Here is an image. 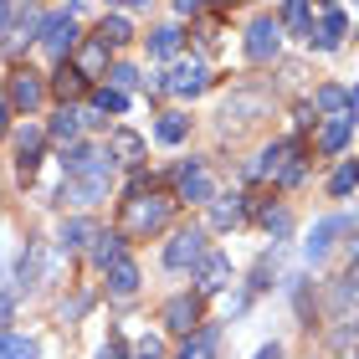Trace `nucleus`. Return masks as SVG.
<instances>
[{"mask_svg":"<svg viewBox=\"0 0 359 359\" xmlns=\"http://www.w3.org/2000/svg\"><path fill=\"white\" fill-rule=\"evenodd\" d=\"M77 6H67V11H57V15H41V46L52 57H67L72 46H77Z\"/></svg>","mask_w":359,"mask_h":359,"instance_id":"obj_4","label":"nucleus"},{"mask_svg":"<svg viewBox=\"0 0 359 359\" xmlns=\"http://www.w3.org/2000/svg\"><path fill=\"white\" fill-rule=\"evenodd\" d=\"M339 231H354V221H349V216H329V221H318V226H313V241H308V262L329 252Z\"/></svg>","mask_w":359,"mask_h":359,"instance_id":"obj_13","label":"nucleus"},{"mask_svg":"<svg viewBox=\"0 0 359 359\" xmlns=\"http://www.w3.org/2000/svg\"><path fill=\"white\" fill-rule=\"evenodd\" d=\"M6 344H11V334H0V359H6Z\"/></svg>","mask_w":359,"mask_h":359,"instance_id":"obj_44","label":"nucleus"},{"mask_svg":"<svg viewBox=\"0 0 359 359\" xmlns=\"http://www.w3.org/2000/svg\"><path fill=\"white\" fill-rule=\"evenodd\" d=\"M165 329H175V334H195V323H201V298H190V292H180V298H170L165 303Z\"/></svg>","mask_w":359,"mask_h":359,"instance_id":"obj_8","label":"nucleus"},{"mask_svg":"<svg viewBox=\"0 0 359 359\" xmlns=\"http://www.w3.org/2000/svg\"><path fill=\"white\" fill-rule=\"evenodd\" d=\"M108 185H113V159L97 154L83 175H72L67 185H62V201H67V205H97L108 195Z\"/></svg>","mask_w":359,"mask_h":359,"instance_id":"obj_3","label":"nucleus"},{"mask_svg":"<svg viewBox=\"0 0 359 359\" xmlns=\"http://www.w3.org/2000/svg\"><path fill=\"white\" fill-rule=\"evenodd\" d=\"M103 62H108V46L93 36L83 52H77V77H83V83H88V77H97V72H103Z\"/></svg>","mask_w":359,"mask_h":359,"instance_id":"obj_20","label":"nucleus"},{"mask_svg":"<svg viewBox=\"0 0 359 359\" xmlns=\"http://www.w3.org/2000/svg\"><path fill=\"white\" fill-rule=\"evenodd\" d=\"M339 359H359V354H339Z\"/></svg>","mask_w":359,"mask_h":359,"instance_id":"obj_45","label":"nucleus"},{"mask_svg":"<svg viewBox=\"0 0 359 359\" xmlns=\"http://www.w3.org/2000/svg\"><path fill=\"white\" fill-rule=\"evenodd\" d=\"M185 134H190V118H180V113H165V118H159V128H154L159 144H180Z\"/></svg>","mask_w":359,"mask_h":359,"instance_id":"obj_29","label":"nucleus"},{"mask_svg":"<svg viewBox=\"0 0 359 359\" xmlns=\"http://www.w3.org/2000/svg\"><path fill=\"white\" fill-rule=\"evenodd\" d=\"M6 318H11V292H0V329H6Z\"/></svg>","mask_w":359,"mask_h":359,"instance_id":"obj_41","label":"nucleus"},{"mask_svg":"<svg viewBox=\"0 0 359 359\" xmlns=\"http://www.w3.org/2000/svg\"><path fill=\"white\" fill-rule=\"evenodd\" d=\"M262 226H267L272 236H287V231H292V216H287V210H272V205H262Z\"/></svg>","mask_w":359,"mask_h":359,"instance_id":"obj_33","label":"nucleus"},{"mask_svg":"<svg viewBox=\"0 0 359 359\" xmlns=\"http://www.w3.org/2000/svg\"><path fill=\"white\" fill-rule=\"evenodd\" d=\"M344 26H349V21H344V11H339V6H323V26H318L308 41H313L318 52H334V46L344 41Z\"/></svg>","mask_w":359,"mask_h":359,"instance_id":"obj_11","label":"nucleus"},{"mask_svg":"<svg viewBox=\"0 0 359 359\" xmlns=\"http://www.w3.org/2000/svg\"><path fill=\"white\" fill-rule=\"evenodd\" d=\"M349 190H359V165H354V159H349V165H339L334 180H329V195H349Z\"/></svg>","mask_w":359,"mask_h":359,"instance_id":"obj_31","label":"nucleus"},{"mask_svg":"<svg viewBox=\"0 0 359 359\" xmlns=\"http://www.w3.org/2000/svg\"><path fill=\"white\" fill-rule=\"evenodd\" d=\"M344 113H349V123H359V88L349 93V103H344Z\"/></svg>","mask_w":359,"mask_h":359,"instance_id":"obj_39","label":"nucleus"},{"mask_svg":"<svg viewBox=\"0 0 359 359\" xmlns=\"http://www.w3.org/2000/svg\"><path fill=\"white\" fill-rule=\"evenodd\" d=\"M175 216V201L170 195H134V201H123V241L128 236H149V231H165Z\"/></svg>","mask_w":359,"mask_h":359,"instance_id":"obj_1","label":"nucleus"},{"mask_svg":"<svg viewBox=\"0 0 359 359\" xmlns=\"http://www.w3.org/2000/svg\"><path fill=\"white\" fill-rule=\"evenodd\" d=\"M41 144H46V134L41 128H21V134H15V154H21V175H31L41 165Z\"/></svg>","mask_w":359,"mask_h":359,"instance_id":"obj_15","label":"nucleus"},{"mask_svg":"<svg viewBox=\"0 0 359 359\" xmlns=\"http://www.w3.org/2000/svg\"><path fill=\"white\" fill-rule=\"evenodd\" d=\"M283 21H287L292 31H308V21H313V11H308V6H287V11H283Z\"/></svg>","mask_w":359,"mask_h":359,"instance_id":"obj_35","label":"nucleus"},{"mask_svg":"<svg viewBox=\"0 0 359 359\" xmlns=\"http://www.w3.org/2000/svg\"><path fill=\"white\" fill-rule=\"evenodd\" d=\"M344 103H349V93H344V88L323 83V88L313 93V103H308V108H313V113H334V118H344Z\"/></svg>","mask_w":359,"mask_h":359,"instance_id":"obj_21","label":"nucleus"},{"mask_svg":"<svg viewBox=\"0 0 359 359\" xmlns=\"http://www.w3.org/2000/svg\"><path fill=\"white\" fill-rule=\"evenodd\" d=\"M262 108H267L262 93H231V97H226V118H241V123H247L252 113H262Z\"/></svg>","mask_w":359,"mask_h":359,"instance_id":"obj_22","label":"nucleus"},{"mask_svg":"<svg viewBox=\"0 0 359 359\" xmlns=\"http://www.w3.org/2000/svg\"><path fill=\"white\" fill-rule=\"evenodd\" d=\"M159 354H165V349H159V339H144V344H139V354H134V359H159Z\"/></svg>","mask_w":359,"mask_h":359,"instance_id":"obj_38","label":"nucleus"},{"mask_svg":"<svg viewBox=\"0 0 359 359\" xmlns=\"http://www.w3.org/2000/svg\"><path fill=\"white\" fill-rule=\"evenodd\" d=\"M175 359H216V329H195V334H185V344H180V354Z\"/></svg>","mask_w":359,"mask_h":359,"instance_id":"obj_16","label":"nucleus"},{"mask_svg":"<svg viewBox=\"0 0 359 359\" xmlns=\"http://www.w3.org/2000/svg\"><path fill=\"white\" fill-rule=\"evenodd\" d=\"M93 236H97V231H93V221H83V216H77V221H67V226H62V252H77V247H88Z\"/></svg>","mask_w":359,"mask_h":359,"instance_id":"obj_26","label":"nucleus"},{"mask_svg":"<svg viewBox=\"0 0 359 359\" xmlns=\"http://www.w3.org/2000/svg\"><path fill=\"white\" fill-rule=\"evenodd\" d=\"M252 175H267V180H277V185H298V180L308 175L303 149H298L292 139H277V144H267V149H262V159L252 165Z\"/></svg>","mask_w":359,"mask_h":359,"instance_id":"obj_2","label":"nucleus"},{"mask_svg":"<svg viewBox=\"0 0 359 359\" xmlns=\"http://www.w3.org/2000/svg\"><path fill=\"white\" fill-rule=\"evenodd\" d=\"M93 159H97V149H93V144H72V149L62 154V170H67V180H72V175H83V170L93 165Z\"/></svg>","mask_w":359,"mask_h":359,"instance_id":"obj_28","label":"nucleus"},{"mask_svg":"<svg viewBox=\"0 0 359 359\" xmlns=\"http://www.w3.org/2000/svg\"><path fill=\"white\" fill-rule=\"evenodd\" d=\"M128 36H134V31H128L123 15H103V26H97V41H103V46H123Z\"/></svg>","mask_w":359,"mask_h":359,"instance_id":"obj_27","label":"nucleus"},{"mask_svg":"<svg viewBox=\"0 0 359 359\" xmlns=\"http://www.w3.org/2000/svg\"><path fill=\"white\" fill-rule=\"evenodd\" d=\"M83 88H88V83H83V77H77V67H67V62H62V67L52 72V93L62 97V103H72V97L83 93Z\"/></svg>","mask_w":359,"mask_h":359,"instance_id":"obj_24","label":"nucleus"},{"mask_svg":"<svg viewBox=\"0 0 359 359\" xmlns=\"http://www.w3.org/2000/svg\"><path fill=\"white\" fill-rule=\"evenodd\" d=\"M108 292L113 298H134L139 292V267L128 262V257H118V262L108 267Z\"/></svg>","mask_w":359,"mask_h":359,"instance_id":"obj_14","label":"nucleus"},{"mask_svg":"<svg viewBox=\"0 0 359 359\" xmlns=\"http://www.w3.org/2000/svg\"><path fill=\"white\" fill-rule=\"evenodd\" d=\"M205 62H180V67H170L165 77H159V88L175 93V97H195V93H205Z\"/></svg>","mask_w":359,"mask_h":359,"instance_id":"obj_6","label":"nucleus"},{"mask_svg":"<svg viewBox=\"0 0 359 359\" xmlns=\"http://www.w3.org/2000/svg\"><path fill=\"white\" fill-rule=\"evenodd\" d=\"M349 134H354L349 118H329V123L318 128V149H323V154H339V149L349 144Z\"/></svg>","mask_w":359,"mask_h":359,"instance_id":"obj_18","label":"nucleus"},{"mask_svg":"<svg viewBox=\"0 0 359 359\" xmlns=\"http://www.w3.org/2000/svg\"><path fill=\"white\" fill-rule=\"evenodd\" d=\"M77 128H83V118H77V108H62L52 128H46V139H57V144H77Z\"/></svg>","mask_w":359,"mask_h":359,"instance_id":"obj_23","label":"nucleus"},{"mask_svg":"<svg viewBox=\"0 0 359 359\" xmlns=\"http://www.w3.org/2000/svg\"><path fill=\"white\" fill-rule=\"evenodd\" d=\"M241 201H247V195H226V201H216V205H210V221H216L221 231H226V226H241V221H247V205H241Z\"/></svg>","mask_w":359,"mask_h":359,"instance_id":"obj_19","label":"nucleus"},{"mask_svg":"<svg viewBox=\"0 0 359 359\" xmlns=\"http://www.w3.org/2000/svg\"><path fill=\"white\" fill-rule=\"evenodd\" d=\"M108 83H113V93H123V97H128V88H134V83H139V72H134V67H128V62H118V67H113V72H108Z\"/></svg>","mask_w":359,"mask_h":359,"instance_id":"obj_34","label":"nucleus"},{"mask_svg":"<svg viewBox=\"0 0 359 359\" xmlns=\"http://www.w3.org/2000/svg\"><path fill=\"white\" fill-rule=\"evenodd\" d=\"M205 231H195V226H185V231H175V241L165 247V267L170 272H185V267H201V257H205Z\"/></svg>","mask_w":359,"mask_h":359,"instance_id":"obj_5","label":"nucleus"},{"mask_svg":"<svg viewBox=\"0 0 359 359\" xmlns=\"http://www.w3.org/2000/svg\"><path fill=\"white\" fill-rule=\"evenodd\" d=\"M108 149L123 159V165H139V154H144V139L139 134H128V128H118V134L108 139Z\"/></svg>","mask_w":359,"mask_h":359,"instance_id":"obj_25","label":"nucleus"},{"mask_svg":"<svg viewBox=\"0 0 359 359\" xmlns=\"http://www.w3.org/2000/svg\"><path fill=\"white\" fill-rule=\"evenodd\" d=\"M97 359H128V354H123V339H108V344L97 349Z\"/></svg>","mask_w":359,"mask_h":359,"instance_id":"obj_37","label":"nucleus"},{"mask_svg":"<svg viewBox=\"0 0 359 359\" xmlns=\"http://www.w3.org/2000/svg\"><path fill=\"white\" fill-rule=\"evenodd\" d=\"M195 283H201V292H221L226 283H231V262H226L221 252H205V257H201V277H195Z\"/></svg>","mask_w":359,"mask_h":359,"instance_id":"obj_12","label":"nucleus"},{"mask_svg":"<svg viewBox=\"0 0 359 359\" xmlns=\"http://www.w3.org/2000/svg\"><path fill=\"white\" fill-rule=\"evenodd\" d=\"M6 128H11V103L0 97V139H6Z\"/></svg>","mask_w":359,"mask_h":359,"instance_id":"obj_40","label":"nucleus"},{"mask_svg":"<svg viewBox=\"0 0 359 359\" xmlns=\"http://www.w3.org/2000/svg\"><path fill=\"white\" fill-rule=\"evenodd\" d=\"M277 46H283V26H277L272 15H257L252 31H247V57L252 62H272Z\"/></svg>","mask_w":359,"mask_h":359,"instance_id":"obj_7","label":"nucleus"},{"mask_svg":"<svg viewBox=\"0 0 359 359\" xmlns=\"http://www.w3.org/2000/svg\"><path fill=\"white\" fill-rule=\"evenodd\" d=\"M180 201H195V205L216 201V185H210V175L195 165V159H190V165H180Z\"/></svg>","mask_w":359,"mask_h":359,"instance_id":"obj_9","label":"nucleus"},{"mask_svg":"<svg viewBox=\"0 0 359 359\" xmlns=\"http://www.w3.org/2000/svg\"><path fill=\"white\" fill-rule=\"evenodd\" d=\"M11 21H15V6H0V31H6Z\"/></svg>","mask_w":359,"mask_h":359,"instance_id":"obj_42","label":"nucleus"},{"mask_svg":"<svg viewBox=\"0 0 359 359\" xmlns=\"http://www.w3.org/2000/svg\"><path fill=\"white\" fill-rule=\"evenodd\" d=\"M6 359H36V339H11Z\"/></svg>","mask_w":359,"mask_h":359,"instance_id":"obj_36","label":"nucleus"},{"mask_svg":"<svg viewBox=\"0 0 359 359\" xmlns=\"http://www.w3.org/2000/svg\"><path fill=\"white\" fill-rule=\"evenodd\" d=\"M257 359H283V349H277V344H267V349L257 354Z\"/></svg>","mask_w":359,"mask_h":359,"instance_id":"obj_43","label":"nucleus"},{"mask_svg":"<svg viewBox=\"0 0 359 359\" xmlns=\"http://www.w3.org/2000/svg\"><path fill=\"white\" fill-rule=\"evenodd\" d=\"M180 52V26H159L149 36V57H175Z\"/></svg>","mask_w":359,"mask_h":359,"instance_id":"obj_30","label":"nucleus"},{"mask_svg":"<svg viewBox=\"0 0 359 359\" xmlns=\"http://www.w3.org/2000/svg\"><path fill=\"white\" fill-rule=\"evenodd\" d=\"M118 257H123V231H97L93 236V262L103 267V272L118 262Z\"/></svg>","mask_w":359,"mask_h":359,"instance_id":"obj_17","label":"nucleus"},{"mask_svg":"<svg viewBox=\"0 0 359 359\" xmlns=\"http://www.w3.org/2000/svg\"><path fill=\"white\" fill-rule=\"evenodd\" d=\"M41 93H46V88H41V77H36V72H31V67H15V72H11V97H6V103L31 113V108L41 103Z\"/></svg>","mask_w":359,"mask_h":359,"instance_id":"obj_10","label":"nucleus"},{"mask_svg":"<svg viewBox=\"0 0 359 359\" xmlns=\"http://www.w3.org/2000/svg\"><path fill=\"white\" fill-rule=\"evenodd\" d=\"M123 108H128L123 93H113V88H97L93 93V113H123Z\"/></svg>","mask_w":359,"mask_h":359,"instance_id":"obj_32","label":"nucleus"}]
</instances>
